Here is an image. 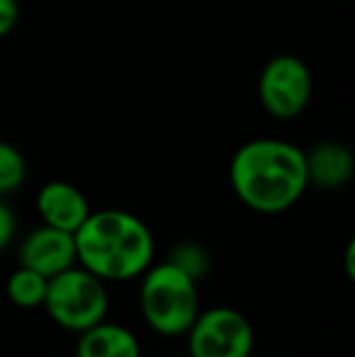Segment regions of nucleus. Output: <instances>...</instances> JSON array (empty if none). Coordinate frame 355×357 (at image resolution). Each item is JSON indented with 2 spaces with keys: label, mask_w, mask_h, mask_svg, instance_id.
Instances as JSON below:
<instances>
[{
  "label": "nucleus",
  "mask_w": 355,
  "mask_h": 357,
  "mask_svg": "<svg viewBox=\"0 0 355 357\" xmlns=\"http://www.w3.org/2000/svg\"><path fill=\"white\" fill-rule=\"evenodd\" d=\"M47 284L49 278L39 275L37 270H29L24 265H17V268L10 273L8 278V299L13 301L17 309H39L44 304V294H47Z\"/></svg>",
  "instance_id": "11"
},
{
  "label": "nucleus",
  "mask_w": 355,
  "mask_h": 357,
  "mask_svg": "<svg viewBox=\"0 0 355 357\" xmlns=\"http://www.w3.org/2000/svg\"><path fill=\"white\" fill-rule=\"evenodd\" d=\"M314 93L309 66L294 54H278L258 75V98L275 119H294L307 109Z\"/></svg>",
  "instance_id": "6"
},
{
  "label": "nucleus",
  "mask_w": 355,
  "mask_h": 357,
  "mask_svg": "<svg viewBox=\"0 0 355 357\" xmlns=\"http://www.w3.org/2000/svg\"><path fill=\"white\" fill-rule=\"evenodd\" d=\"M163 357H190L188 353H173V355H163Z\"/></svg>",
  "instance_id": "17"
},
{
  "label": "nucleus",
  "mask_w": 355,
  "mask_h": 357,
  "mask_svg": "<svg viewBox=\"0 0 355 357\" xmlns=\"http://www.w3.org/2000/svg\"><path fill=\"white\" fill-rule=\"evenodd\" d=\"M346 275L348 278H355V241L346 245Z\"/></svg>",
  "instance_id": "16"
},
{
  "label": "nucleus",
  "mask_w": 355,
  "mask_h": 357,
  "mask_svg": "<svg viewBox=\"0 0 355 357\" xmlns=\"http://www.w3.org/2000/svg\"><path fill=\"white\" fill-rule=\"evenodd\" d=\"M307 160V178L309 185L319 190H338L351 183L355 173V155L351 146L336 139H328L309 151H304Z\"/></svg>",
  "instance_id": "9"
},
{
  "label": "nucleus",
  "mask_w": 355,
  "mask_h": 357,
  "mask_svg": "<svg viewBox=\"0 0 355 357\" xmlns=\"http://www.w3.org/2000/svg\"><path fill=\"white\" fill-rule=\"evenodd\" d=\"M34 207L42 219V224L54 226V229L76 234V229L88 219L90 209L88 197L71 183L63 180H52L37 192Z\"/></svg>",
  "instance_id": "8"
},
{
  "label": "nucleus",
  "mask_w": 355,
  "mask_h": 357,
  "mask_svg": "<svg viewBox=\"0 0 355 357\" xmlns=\"http://www.w3.org/2000/svg\"><path fill=\"white\" fill-rule=\"evenodd\" d=\"M76 263L103 282L139 280L156 258L153 234L137 214L124 209H100L73 234Z\"/></svg>",
  "instance_id": "2"
},
{
  "label": "nucleus",
  "mask_w": 355,
  "mask_h": 357,
  "mask_svg": "<svg viewBox=\"0 0 355 357\" xmlns=\"http://www.w3.org/2000/svg\"><path fill=\"white\" fill-rule=\"evenodd\" d=\"M17 263L29 270H37L44 278L63 273L76 265V241L73 234L54 226H37L17 245Z\"/></svg>",
  "instance_id": "7"
},
{
  "label": "nucleus",
  "mask_w": 355,
  "mask_h": 357,
  "mask_svg": "<svg viewBox=\"0 0 355 357\" xmlns=\"http://www.w3.org/2000/svg\"><path fill=\"white\" fill-rule=\"evenodd\" d=\"M42 306L59 328L83 333L107 319V282L76 263L63 273L49 278Z\"/></svg>",
  "instance_id": "4"
},
{
  "label": "nucleus",
  "mask_w": 355,
  "mask_h": 357,
  "mask_svg": "<svg viewBox=\"0 0 355 357\" xmlns=\"http://www.w3.org/2000/svg\"><path fill=\"white\" fill-rule=\"evenodd\" d=\"M229 185L251 212H287L309 188L304 151L282 139L246 142L229 163Z\"/></svg>",
  "instance_id": "1"
},
{
  "label": "nucleus",
  "mask_w": 355,
  "mask_h": 357,
  "mask_svg": "<svg viewBox=\"0 0 355 357\" xmlns=\"http://www.w3.org/2000/svg\"><path fill=\"white\" fill-rule=\"evenodd\" d=\"M168 263H173L178 270H183L185 275L199 282L202 278H207L209 268H212V258H209L207 248L197 241H183V243H176L168 253Z\"/></svg>",
  "instance_id": "12"
},
{
  "label": "nucleus",
  "mask_w": 355,
  "mask_h": 357,
  "mask_svg": "<svg viewBox=\"0 0 355 357\" xmlns=\"http://www.w3.org/2000/svg\"><path fill=\"white\" fill-rule=\"evenodd\" d=\"M15 234H17V216H15L10 204L0 199V250H5L13 243Z\"/></svg>",
  "instance_id": "14"
},
{
  "label": "nucleus",
  "mask_w": 355,
  "mask_h": 357,
  "mask_svg": "<svg viewBox=\"0 0 355 357\" xmlns=\"http://www.w3.org/2000/svg\"><path fill=\"white\" fill-rule=\"evenodd\" d=\"M73 357H142V343L132 328L105 319L78 333Z\"/></svg>",
  "instance_id": "10"
},
{
  "label": "nucleus",
  "mask_w": 355,
  "mask_h": 357,
  "mask_svg": "<svg viewBox=\"0 0 355 357\" xmlns=\"http://www.w3.org/2000/svg\"><path fill=\"white\" fill-rule=\"evenodd\" d=\"M139 284L144 324L163 338L185 335L199 314V282L173 263H151Z\"/></svg>",
  "instance_id": "3"
},
{
  "label": "nucleus",
  "mask_w": 355,
  "mask_h": 357,
  "mask_svg": "<svg viewBox=\"0 0 355 357\" xmlns=\"http://www.w3.org/2000/svg\"><path fill=\"white\" fill-rule=\"evenodd\" d=\"M20 20V3L17 0H0V39L15 29Z\"/></svg>",
  "instance_id": "15"
},
{
  "label": "nucleus",
  "mask_w": 355,
  "mask_h": 357,
  "mask_svg": "<svg viewBox=\"0 0 355 357\" xmlns=\"http://www.w3.org/2000/svg\"><path fill=\"white\" fill-rule=\"evenodd\" d=\"M27 180V160L17 146L0 139V197L17 192Z\"/></svg>",
  "instance_id": "13"
},
{
  "label": "nucleus",
  "mask_w": 355,
  "mask_h": 357,
  "mask_svg": "<svg viewBox=\"0 0 355 357\" xmlns=\"http://www.w3.org/2000/svg\"><path fill=\"white\" fill-rule=\"evenodd\" d=\"M185 335L190 357H251L256 345L251 321L232 306L199 309Z\"/></svg>",
  "instance_id": "5"
}]
</instances>
